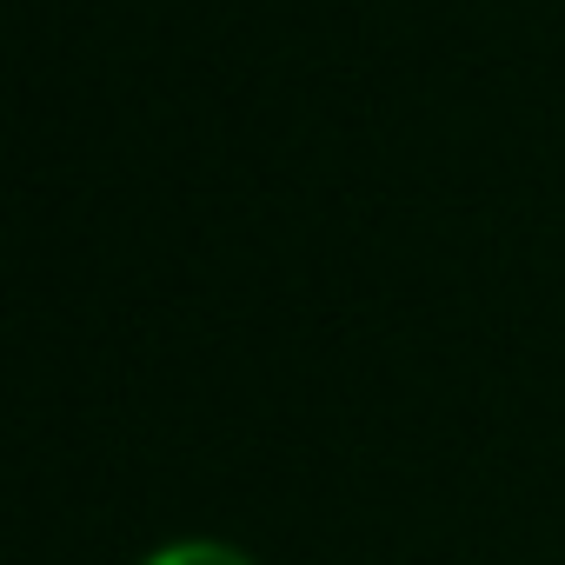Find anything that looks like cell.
<instances>
[{
    "mask_svg": "<svg viewBox=\"0 0 565 565\" xmlns=\"http://www.w3.org/2000/svg\"><path fill=\"white\" fill-rule=\"evenodd\" d=\"M147 565H253V558H239L233 545H206V539H193V545H167V552H153Z\"/></svg>",
    "mask_w": 565,
    "mask_h": 565,
    "instance_id": "obj_1",
    "label": "cell"
}]
</instances>
